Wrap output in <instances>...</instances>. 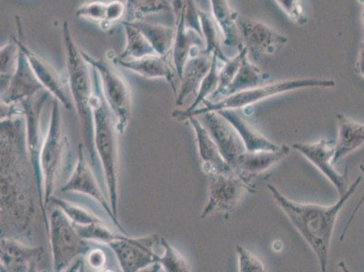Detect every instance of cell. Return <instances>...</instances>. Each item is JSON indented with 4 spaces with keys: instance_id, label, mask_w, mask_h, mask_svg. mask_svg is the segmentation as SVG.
<instances>
[{
    "instance_id": "cell-1",
    "label": "cell",
    "mask_w": 364,
    "mask_h": 272,
    "mask_svg": "<svg viewBox=\"0 0 364 272\" xmlns=\"http://www.w3.org/2000/svg\"><path fill=\"white\" fill-rule=\"evenodd\" d=\"M23 115L2 118L1 125V237L31 241L36 214L34 169L26 145Z\"/></svg>"
},
{
    "instance_id": "cell-2",
    "label": "cell",
    "mask_w": 364,
    "mask_h": 272,
    "mask_svg": "<svg viewBox=\"0 0 364 272\" xmlns=\"http://www.w3.org/2000/svg\"><path fill=\"white\" fill-rule=\"evenodd\" d=\"M360 182L362 177L357 178L343 197H339V201L331 206L301 204L290 200L274 185L267 184L268 190L272 194L277 204L312 249L323 272H326L328 266L330 245L337 218L346 202L358 188Z\"/></svg>"
},
{
    "instance_id": "cell-3",
    "label": "cell",
    "mask_w": 364,
    "mask_h": 272,
    "mask_svg": "<svg viewBox=\"0 0 364 272\" xmlns=\"http://www.w3.org/2000/svg\"><path fill=\"white\" fill-rule=\"evenodd\" d=\"M62 34L65 51L69 88L74 98L76 111L80 118L85 147L87 151L90 165L102 188H107L105 172L95 145V121L92 105V66L85 61L81 49H79L75 44L68 21H65L63 24Z\"/></svg>"
},
{
    "instance_id": "cell-4",
    "label": "cell",
    "mask_w": 364,
    "mask_h": 272,
    "mask_svg": "<svg viewBox=\"0 0 364 272\" xmlns=\"http://www.w3.org/2000/svg\"><path fill=\"white\" fill-rule=\"evenodd\" d=\"M92 105L95 121V145L105 172L111 206L118 218V142L117 121L102 91L100 75L92 66Z\"/></svg>"
},
{
    "instance_id": "cell-5",
    "label": "cell",
    "mask_w": 364,
    "mask_h": 272,
    "mask_svg": "<svg viewBox=\"0 0 364 272\" xmlns=\"http://www.w3.org/2000/svg\"><path fill=\"white\" fill-rule=\"evenodd\" d=\"M45 184V204L48 208L59 182L70 175L74 167L70 140L63 125L59 101L53 103L50 124L41 152Z\"/></svg>"
},
{
    "instance_id": "cell-6",
    "label": "cell",
    "mask_w": 364,
    "mask_h": 272,
    "mask_svg": "<svg viewBox=\"0 0 364 272\" xmlns=\"http://www.w3.org/2000/svg\"><path fill=\"white\" fill-rule=\"evenodd\" d=\"M336 85V81H333V79L319 78L293 79V80L274 82L237 93V94L227 96L218 102L213 103L206 99L203 101L205 108H196L188 113L174 110L172 112V117L178 121L183 122L188 120V118L193 117V116H198L206 112L220 111L224 110V109H233L234 110V109L247 108V106L257 104L258 102L266 100L274 95L284 94V93L310 88H332Z\"/></svg>"
},
{
    "instance_id": "cell-7",
    "label": "cell",
    "mask_w": 364,
    "mask_h": 272,
    "mask_svg": "<svg viewBox=\"0 0 364 272\" xmlns=\"http://www.w3.org/2000/svg\"><path fill=\"white\" fill-rule=\"evenodd\" d=\"M50 93L45 89L38 95L18 103L21 115L24 116L26 120V145H28L29 155H31L33 169L35 172L39 205H41L46 230L48 235L49 222L46 216L44 177H43L41 167V152L46 140L44 132L42 131L41 115L43 108L48 99L50 98Z\"/></svg>"
},
{
    "instance_id": "cell-8",
    "label": "cell",
    "mask_w": 364,
    "mask_h": 272,
    "mask_svg": "<svg viewBox=\"0 0 364 272\" xmlns=\"http://www.w3.org/2000/svg\"><path fill=\"white\" fill-rule=\"evenodd\" d=\"M85 61L97 69L100 75L102 91L117 121L119 134H124L131 119L132 92L124 76L104 59H97L82 51Z\"/></svg>"
},
{
    "instance_id": "cell-9",
    "label": "cell",
    "mask_w": 364,
    "mask_h": 272,
    "mask_svg": "<svg viewBox=\"0 0 364 272\" xmlns=\"http://www.w3.org/2000/svg\"><path fill=\"white\" fill-rule=\"evenodd\" d=\"M54 271H64L79 256L91 251L87 240L80 236L62 209L53 211L49 221Z\"/></svg>"
},
{
    "instance_id": "cell-10",
    "label": "cell",
    "mask_w": 364,
    "mask_h": 272,
    "mask_svg": "<svg viewBox=\"0 0 364 272\" xmlns=\"http://www.w3.org/2000/svg\"><path fill=\"white\" fill-rule=\"evenodd\" d=\"M117 255L122 271L136 272L151 265L159 263L164 253L161 237L157 234L141 238H130L122 235L108 244Z\"/></svg>"
},
{
    "instance_id": "cell-11",
    "label": "cell",
    "mask_w": 364,
    "mask_h": 272,
    "mask_svg": "<svg viewBox=\"0 0 364 272\" xmlns=\"http://www.w3.org/2000/svg\"><path fill=\"white\" fill-rule=\"evenodd\" d=\"M208 178V198L201 219L207 218L214 212H224L228 217L240 202L244 192H256L252 182L244 180L236 172H223L207 175Z\"/></svg>"
},
{
    "instance_id": "cell-12",
    "label": "cell",
    "mask_w": 364,
    "mask_h": 272,
    "mask_svg": "<svg viewBox=\"0 0 364 272\" xmlns=\"http://www.w3.org/2000/svg\"><path fill=\"white\" fill-rule=\"evenodd\" d=\"M236 23L243 46L255 56L276 54L289 41L286 36L272 26L240 13Z\"/></svg>"
},
{
    "instance_id": "cell-13",
    "label": "cell",
    "mask_w": 364,
    "mask_h": 272,
    "mask_svg": "<svg viewBox=\"0 0 364 272\" xmlns=\"http://www.w3.org/2000/svg\"><path fill=\"white\" fill-rule=\"evenodd\" d=\"M104 189L102 188L100 182H99L97 175L91 165H89L84 152V145H79L78 147V159L76 162L74 171H73L71 177L68 181L65 182L60 189L62 192H77L80 194L88 195L94 198L100 204L105 211L107 212L109 216L111 217L112 222L119 228L122 234L128 235L127 231L122 226L118 218L115 216L114 211L105 197Z\"/></svg>"
},
{
    "instance_id": "cell-14",
    "label": "cell",
    "mask_w": 364,
    "mask_h": 272,
    "mask_svg": "<svg viewBox=\"0 0 364 272\" xmlns=\"http://www.w3.org/2000/svg\"><path fill=\"white\" fill-rule=\"evenodd\" d=\"M186 9L185 0L181 11L176 16V32L172 46L175 70L180 78L188 59L205 51V41L200 26L191 24L186 21Z\"/></svg>"
},
{
    "instance_id": "cell-15",
    "label": "cell",
    "mask_w": 364,
    "mask_h": 272,
    "mask_svg": "<svg viewBox=\"0 0 364 272\" xmlns=\"http://www.w3.org/2000/svg\"><path fill=\"white\" fill-rule=\"evenodd\" d=\"M200 116L221 155L233 169L238 157L247 152L240 135L234 126L216 111L203 113Z\"/></svg>"
},
{
    "instance_id": "cell-16",
    "label": "cell",
    "mask_w": 364,
    "mask_h": 272,
    "mask_svg": "<svg viewBox=\"0 0 364 272\" xmlns=\"http://www.w3.org/2000/svg\"><path fill=\"white\" fill-rule=\"evenodd\" d=\"M16 39L19 48L25 53L26 58L31 62L33 70L46 90L54 95L56 100H58L66 110L71 111L74 105H73L70 98L71 92L68 78L60 75V73L56 71L48 62H46L41 56L36 54L24 43L18 38Z\"/></svg>"
},
{
    "instance_id": "cell-17",
    "label": "cell",
    "mask_w": 364,
    "mask_h": 272,
    "mask_svg": "<svg viewBox=\"0 0 364 272\" xmlns=\"http://www.w3.org/2000/svg\"><path fill=\"white\" fill-rule=\"evenodd\" d=\"M294 150L299 152L304 157L316 167L329 181L332 182L338 192L339 197L347 191V182L343 175L336 170L333 164L334 145L333 141L322 139L318 142H297L292 145Z\"/></svg>"
},
{
    "instance_id": "cell-18",
    "label": "cell",
    "mask_w": 364,
    "mask_h": 272,
    "mask_svg": "<svg viewBox=\"0 0 364 272\" xmlns=\"http://www.w3.org/2000/svg\"><path fill=\"white\" fill-rule=\"evenodd\" d=\"M1 271H38L44 254L41 246L31 247L25 242L9 237H1Z\"/></svg>"
},
{
    "instance_id": "cell-19",
    "label": "cell",
    "mask_w": 364,
    "mask_h": 272,
    "mask_svg": "<svg viewBox=\"0 0 364 272\" xmlns=\"http://www.w3.org/2000/svg\"><path fill=\"white\" fill-rule=\"evenodd\" d=\"M43 90H45L44 86L33 70L25 53L21 49L18 68L12 76L8 89L1 95V103L6 105L18 104Z\"/></svg>"
},
{
    "instance_id": "cell-20",
    "label": "cell",
    "mask_w": 364,
    "mask_h": 272,
    "mask_svg": "<svg viewBox=\"0 0 364 272\" xmlns=\"http://www.w3.org/2000/svg\"><path fill=\"white\" fill-rule=\"evenodd\" d=\"M115 65L128 70L136 73L144 78L155 79L164 78L171 85L174 94L177 95L176 85L174 83L175 68H172L167 56L158 54L144 56L136 59H122L118 56L112 58ZM177 74V73H176Z\"/></svg>"
},
{
    "instance_id": "cell-21",
    "label": "cell",
    "mask_w": 364,
    "mask_h": 272,
    "mask_svg": "<svg viewBox=\"0 0 364 272\" xmlns=\"http://www.w3.org/2000/svg\"><path fill=\"white\" fill-rule=\"evenodd\" d=\"M290 148L286 145H281L277 151L245 152L238 157L233 170L241 178L250 182L257 175L276 165L289 154Z\"/></svg>"
},
{
    "instance_id": "cell-22",
    "label": "cell",
    "mask_w": 364,
    "mask_h": 272,
    "mask_svg": "<svg viewBox=\"0 0 364 272\" xmlns=\"http://www.w3.org/2000/svg\"><path fill=\"white\" fill-rule=\"evenodd\" d=\"M188 121L191 122L195 134H196L198 155L203 162L205 174L208 175L233 172L232 167L225 161L217 145L215 144L213 137L203 122L198 120L196 116L188 118Z\"/></svg>"
},
{
    "instance_id": "cell-23",
    "label": "cell",
    "mask_w": 364,
    "mask_h": 272,
    "mask_svg": "<svg viewBox=\"0 0 364 272\" xmlns=\"http://www.w3.org/2000/svg\"><path fill=\"white\" fill-rule=\"evenodd\" d=\"M213 61V55L208 54L205 51L188 59L181 78L180 90L177 93L176 105L178 106L183 105L191 95H197L201 82L210 71Z\"/></svg>"
},
{
    "instance_id": "cell-24",
    "label": "cell",
    "mask_w": 364,
    "mask_h": 272,
    "mask_svg": "<svg viewBox=\"0 0 364 272\" xmlns=\"http://www.w3.org/2000/svg\"><path fill=\"white\" fill-rule=\"evenodd\" d=\"M336 120L338 124V138L334 145V167L347 155L364 145V124L341 114L336 115Z\"/></svg>"
},
{
    "instance_id": "cell-25",
    "label": "cell",
    "mask_w": 364,
    "mask_h": 272,
    "mask_svg": "<svg viewBox=\"0 0 364 272\" xmlns=\"http://www.w3.org/2000/svg\"><path fill=\"white\" fill-rule=\"evenodd\" d=\"M211 15L218 23L223 35V46L237 52L244 48L236 23L238 12L230 6L228 0H208Z\"/></svg>"
},
{
    "instance_id": "cell-26",
    "label": "cell",
    "mask_w": 364,
    "mask_h": 272,
    "mask_svg": "<svg viewBox=\"0 0 364 272\" xmlns=\"http://www.w3.org/2000/svg\"><path fill=\"white\" fill-rule=\"evenodd\" d=\"M216 112L234 126L247 152L277 151L281 147V145L261 135L253 126L240 117V115L233 109H224V110Z\"/></svg>"
},
{
    "instance_id": "cell-27",
    "label": "cell",
    "mask_w": 364,
    "mask_h": 272,
    "mask_svg": "<svg viewBox=\"0 0 364 272\" xmlns=\"http://www.w3.org/2000/svg\"><path fill=\"white\" fill-rule=\"evenodd\" d=\"M269 78L267 73H264L258 66L253 64L248 58V54L245 56L242 64L235 75L232 82L220 95V100L237 93L248 90L266 85V81Z\"/></svg>"
},
{
    "instance_id": "cell-28",
    "label": "cell",
    "mask_w": 364,
    "mask_h": 272,
    "mask_svg": "<svg viewBox=\"0 0 364 272\" xmlns=\"http://www.w3.org/2000/svg\"><path fill=\"white\" fill-rule=\"evenodd\" d=\"M130 23V22H129ZM147 38L156 54L167 56L173 46L175 32L173 26L155 24L144 21L132 22Z\"/></svg>"
},
{
    "instance_id": "cell-29",
    "label": "cell",
    "mask_w": 364,
    "mask_h": 272,
    "mask_svg": "<svg viewBox=\"0 0 364 272\" xmlns=\"http://www.w3.org/2000/svg\"><path fill=\"white\" fill-rule=\"evenodd\" d=\"M125 5L127 13L122 22L144 21L145 16L164 11H171L174 14L172 0H127Z\"/></svg>"
},
{
    "instance_id": "cell-30",
    "label": "cell",
    "mask_w": 364,
    "mask_h": 272,
    "mask_svg": "<svg viewBox=\"0 0 364 272\" xmlns=\"http://www.w3.org/2000/svg\"><path fill=\"white\" fill-rule=\"evenodd\" d=\"M198 19H200L201 33L205 41V52L210 55L218 54L220 58H227L228 56L225 54L223 49V32L213 16L198 9Z\"/></svg>"
},
{
    "instance_id": "cell-31",
    "label": "cell",
    "mask_w": 364,
    "mask_h": 272,
    "mask_svg": "<svg viewBox=\"0 0 364 272\" xmlns=\"http://www.w3.org/2000/svg\"><path fill=\"white\" fill-rule=\"evenodd\" d=\"M121 24L124 26L127 36V46L119 58L136 59L156 54L147 38L137 28L129 22H121Z\"/></svg>"
},
{
    "instance_id": "cell-32",
    "label": "cell",
    "mask_w": 364,
    "mask_h": 272,
    "mask_svg": "<svg viewBox=\"0 0 364 272\" xmlns=\"http://www.w3.org/2000/svg\"><path fill=\"white\" fill-rule=\"evenodd\" d=\"M225 59L220 58V55L213 54V65H211L210 71L208 72L203 82H201L200 89H198L196 98H195L193 105L185 112L188 113L195 110L200 103H203L204 100L210 98V96L213 95L215 91L217 90L218 85H220V69Z\"/></svg>"
},
{
    "instance_id": "cell-33",
    "label": "cell",
    "mask_w": 364,
    "mask_h": 272,
    "mask_svg": "<svg viewBox=\"0 0 364 272\" xmlns=\"http://www.w3.org/2000/svg\"><path fill=\"white\" fill-rule=\"evenodd\" d=\"M0 62H1V95L4 94L18 68L21 48L16 38H13L4 46H1Z\"/></svg>"
},
{
    "instance_id": "cell-34",
    "label": "cell",
    "mask_w": 364,
    "mask_h": 272,
    "mask_svg": "<svg viewBox=\"0 0 364 272\" xmlns=\"http://www.w3.org/2000/svg\"><path fill=\"white\" fill-rule=\"evenodd\" d=\"M247 54V49L244 46L240 51L236 53V55L231 56V58H228L223 62L220 69V85H218V88L214 94L211 95L210 98H208V100L213 103L220 100V95L232 82L238 69H240L241 64H242L245 56Z\"/></svg>"
},
{
    "instance_id": "cell-35",
    "label": "cell",
    "mask_w": 364,
    "mask_h": 272,
    "mask_svg": "<svg viewBox=\"0 0 364 272\" xmlns=\"http://www.w3.org/2000/svg\"><path fill=\"white\" fill-rule=\"evenodd\" d=\"M74 226L80 236L87 241H97L109 244L111 241L117 240L122 236V235L112 231L104 221L88 225L74 224Z\"/></svg>"
},
{
    "instance_id": "cell-36",
    "label": "cell",
    "mask_w": 364,
    "mask_h": 272,
    "mask_svg": "<svg viewBox=\"0 0 364 272\" xmlns=\"http://www.w3.org/2000/svg\"><path fill=\"white\" fill-rule=\"evenodd\" d=\"M162 245L164 251L162 253L159 264L161 265L164 271L167 272H188L191 271L190 264L185 260L183 256L176 249L171 246L166 241V239L161 237Z\"/></svg>"
},
{
    "instance_id": "cell-37",
    "label": "cell",
    "mask_w": 364,
    "mask_h": 272,
    "mask_svg": "<svg viewBox=\"0 0 364 272\" xmlns=\"http://www.w3.org/2000/svg\"><path fill=\"white\" fill-rule=\"evenodd\" d=\"M50 202H52V204L55 205V206L62 209L74 224L88 225L102 221L100 218L95 216L92 212L86 211L85 209L75 206V205H73L70 202L62 200V199L52 197Z\"/></svg>"
},
{
    "instance_id": "cell-38",
    "label": "cell",
    "mask_w": 364,
    "mask_h": 272,
    "mask_svg": "<svg viewBox=\"0 0 364 272\" xmlns=\"http://www.w3.org/2000/svg\"><path fill=\"white\" fill-rule=\"evenodd\" d=\"M107 3L100 1V0H94L85 3V4L79 6L76 9L75 15L78 18L87 19L94 22H97L99 25H104L107 19Z\"/></svg>"
},
{
    "instance_id": "cell-39",
    "label": "cell",
    "mask_w": 364,
    "mask_h": 272,
    "mask_svg": "<svg viewBox=\"0 0 364 272\" xmlns=\"http://www.w3.org/2000/svg\"><path fill=\"white\" fill-rule=\"evenodd\" d=\"M236 252L238 260V271L263 272L266 271L259 258L247 249L237 245Z\"/></svg>"
},
{
    "instance_id": "cell-40",
    "label": "cell",
    "mask_w": 364,
    "mask_h": 272,
    "mask_svg": "<svg viewBox=\"0 0 364 272\" xmlns=\"http://www.w3.org/2000/svg\"><path fill=\"white\" fill-rule=\"evenodd\" d=\"M279 8L293 22L299 26L307 24V16L301 0H274Z\"/></svg>"
},
{
    "instance_id": "cell-41",
    "label": "cell",
    "mask_w": 364,
    "mask_h": 272,
    "mask_svg": "<svg viewBox=\"0 0 364 272\" xmlns=\"http://www.w3.org/2000/svg\"><path fill=\"white\" fill-rule=\"evenodd\" d=\"M125 13H127V5L119 0H114L107 3V19L104 25L101 26L102 31L110 29L117 22L124 21Z\"/></svg>"
},
{
    "instance_id": "cell-42",
    "label": "cell",
    "mask_w": 364,
    "mask_h": 272,
    "mask_svg": "<svg viewBox=\"0 0 364 272\" xmlns=\"http://www.w3.org/2000/svg\"><path fill=\"white\" fill-rule=\"evenodd\" d=\"M88 262L89 265L92 268H101L104 267L107 258H105V252L101 250H92L88 252Z\"/></svg>"
},
{
    "instance_id": "cell-43",
    "label": "cell",
    "mask_w": 364,
    "mask_h": 272,
    "mask_svg": "<svg viewBox=\"0 0 364 272\" xmlns=\"http://www.w3.org/2000/svg\"><path fill=\"white\" fill-rule=\"evenodd\" d=\"M362 4V22H363V38L360 42L358 59H357L356 66L359 74L364 78V0H360Z\"/></svg>"
},
{
    "instance_id": "cell-44",
    "label": "cell",
    "mask_w": 364,
    "mask_h": 272,
    "mask_svg": "<svg viewBox=\"0 0 364 272\" xmlns=\"http://www.w3.org/2000/svg\"><path fill=\"white\" fill-rule=\"evenodd\" d=\"M360 171H362L363 174H364V167L363 164L360 165ZM363 201H364V194H363V197H362V199H360L359 204H357V206L355 207V209H354V211H353L352 215H350L349 221H348V222H347L346 226V228H344L342 235H341V237H340L341 241H343L344 236H346V234H347V230H348V228L350 227V224H352L354 216H355V215L357 214V211H358L360 207L362 206Z\"/></svg>"
},
{
    "instance_id": "cell-45",
    "label": "cell",
    "mask_w": 364,
    "mask_h": 272,
    "mask_svg": "<svg viewBox=\"0 0 364 272\" xmlns=\"http://www.w3.org/2000/svg\"><path fill=\"white\" fill-rule=\"evenodd\" d=\"M185 0H172V4H173L174 15L177 16L178 13L181 11L182 6H183Z\"/></svg>"
}]
</instances>
